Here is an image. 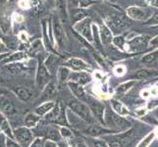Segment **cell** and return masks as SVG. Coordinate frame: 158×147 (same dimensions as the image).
<instances>
[{
  "label": "cell",
  "instance_id": "24",
  "mask_svg": "<svg viewBox=\"0 0 158 147\" xmlns=\"http://www.w3.org/2000/svg\"><path fill=\"white\" fill-rule=\"evenodd\" d=\"M46 137L48 139L53 141H59L61 139V133H59L56 129L49 128L46 132Z\"/></svg>",
  "mask_w": 158,
  "mask_h": 147
},
{
  "label": "cell",
  "instance_id": "13",
  "mask_svg": "<svg viewBox=\"0 0 158 147\" xmlns=\"http://www.w3.org/2000/svg\"><path fill=\"white\" fill-rule=\"evenodd\" d=\"M112 133L111 129H107L103 127L97 126V125H92V126H90L88 129H86V133L94 135V137L100 135V134H105V133Z\"/></svg>",
  "mask_w": 158,
  "mask_h": 147
},
{
  "label": "cell",
  "instance_id": "4",
  "mask_svg": "<svg viewBox=\"0 0 158 147\" xmlns=\"http://www.w3.org/2000/svg\"><path fill=\"white\" fill-rule=\"evenodd\" d=\"M108 23L110 25L111 29L116 31H121L125 29H127L130 26V23L128 22V20L122 15L116 16V17H112L108 21Z\"/></svg>",
  "mask_w": 158,
  "mask_h": 147
},
{
  "label": "cell",
  "instance_id": "52",
  "mask_svg": "<svg viewBox=\"0 0 158 147\" xmlns=\"http://www.w3.org/2000/svg\"><path fill=\"white\" fill-rule=\"evenodd\" d=\"M0 147H5L4 145V137L0 135Z\"/></svg>",
  "mask_w": 158,
  "mask_h": 147
},
{
  "label": "cell",
  "instance_id": "54",
  "mask_svg": "<svg viewBox=\"0 0 158 147\" xmlns=\"http://www.w3.org/2000/svg\"><path fill=\"white\" fill-rule=\"evenodd\" d=\"M154 133H155V137H158V128L156 129V130H155Z\"/></svg>",
  "mask_w": 158,
  "mask_h": 147
},
{
  "label": "cell",
  "instance_id": "23",
  "mask_svg": "<svg viewBox=\"0 0 158 147\" xmlns=\"http://www.w3.org/2000/svg\"><path fill=\"white\" fill-rule=\"evenodd\" d=\"M148 39V36H138L134 39L132 41H130V44L135 48H139L141 46H145Z\"/></svg>",
  "mask_w": 158,
  "mask_h": 147
},
{
  "label": "cell",
  "instance_id": "40",
  "mask_svg": "<svg viewBox=\"0 0 158 147\" xmlns=\"http://www.w3.org/2000/svg\"><path fill=\"white\" fill-rule=\"evenodd\" d=\"M115 74L118 76H122L125 74V68L123 66H118L115 68Z\"/></svg>",
  "mask_w": 158,
  "mask_h": 147
},
{
  "label": "cell",
  "instance_id": "9",
  "mask_svg": "<svg viewBox=\"0 0 158 147\" xmlns=\"http://www.w3.org/2000/svg\"><path fill=\"white\" fill-rule=\"evenodd\" d=\"M49 80V74L47 73V71L44 66L40 65L39 67V72H37V77H36V83L39 88H43Z\"/></svg>",
  "mask_w": 158,
  "mask_h": 147
},
{
  "label": "cell",
  "instance_id": "31",
  "mask_svg": "<svg viewBox=\"0 0 158 147\" xmlns=\"http://www.w3.org/2000/svg\"><path fill=\"white\" fill-rule=\"evenodd\" d=\"M69 77H70V72H69V70L67 68L61 67V68L59 69L58 78H59V81H60V83H63V81L66 80Z\"/></svg>",
  "mask_w": 158,
  "mask_h": 147
},
{
  "label": "cell",
  "instance_id": "8",
  "mask_svg": "<svg viewBox=\"0 0 158 147\" xmlns=\"http://www.w3.org/2000/svg\"><path fill=\"white\" fill-rule=\"evenodd\" d=\"M89 24L90 21L89 19H85L84 21L80 22V23L76 26V30H77L81 35H83L85 37H86L89 40H91V34L89 30Z\"/></svg>",
  "mask_w": 158,
  "mask_h": 147
},
{
  "label": "cell",
  "instance_id": "39",
  "mask_svg": "<svg viewBox=\"0 0 158 147\" xmlns=\"http://www.w3.org/2000/svg\"><path fill=\"white\" fill-rule=\"evenodd\" d=\"M31 147H43V140L40 138H37L34 141V143L31 145Z\"/></svg>",
  "mask_w": 158,
  "mask_h": 147
},
{
  "label": "cell",
  "instance_id": "45",
  "mask_svg": "<svg viewBox=\"0 0 158 147\" xmlns=\"http://www.w3.org/2000/svg\"><path fill=\"white\" fill-rule=\"evenodd\" d=\"M150 96V91L149 90H143L141 91V97H143V98H148Z\"/></svg>",
  "mask_w": 158,
  "mask_h": 147
},
{
  "label": "cell",
  "instance_id": "50",
  "mask_svg": "<svg viewBox=\"0 0 158 147\" xmlns=\"http://www.w3.org/2000/svg\"><path fill=\"white\" fill-rule=\"evenodd\" d=\"M150 45L151 46H158V36H156L155 39H153L150 41Z\"/></svg>",
  "mask_w": 158,
  "mask_h": 147
},
{
  "label": "cell",
  "instance_id": "20",
  "mask_svg": "<svg viewBox=\"0 0 158 147\" xmlns=\"http://www.w3.org/2000/svg\"><path fill=\"white\" fill-rule=\"evenodd\" d=\"M56 92V86H55V84L53 83V81H51V83H49L47 85L45 89L43 90V93H42V99H47V98H50L52 96H54V94H55Z\"/></svg>",
  "mask_w": 158,
  "mask_h": 147
},
{
  "label": "cell",
  "instance_id": "33",
  "mask_svg": "<svg viewBox=\"0 0 158 147\" xmlns=\"http://www.w3.org/2000/svg\"><path fill=\"white\" fill-rule=\"evenodd\" d=\"M89 14V12H85V10H77L76 12L74 13V15H73V18H74V20L75 21H79V20H81V19H83L85 16H86Z\"/></svg>",
  "mask_w": 158,
  "mask_h": 147
},
{
  "label": "cell",
  "instance_id": "57",
  "mask_svg": "<svg viewBox=\"0 0 158 147\" xmlns=\"http://www.w3.org/2000/svg\"><path fill=\"white\" fill-rule=\"evenodd\" d=\"M0 1H1V0H0ZM2 1H4V0H2Z\"/></svg>",
  "mask_w": 158,
  "mask_h": 147
},
{
  "label": "cell",
  "instance_id": "30",
  "mask_svg": "<svg viewBox=\"0 0 158 147\" xmlns=\"http://www.w3.org/2000/svg\"><path fill=\"white\" fill-rule=\"evenodd\" d=\"M135 84V80H129L127 83H124L122 84H120L117 88V92H120V93H123V92H126L128 89H130L132 86Z\"/></svg>",
  "mask_w": 158,
  "mask_h": 147
},
{
  "label": "cell",
  "instance_id": "2",
  "mask_svg": "<svg viewBox=\"0 0 158 147\" xmlns=\"http://www.w3.org/2000/svg\"><path fill=\"white\" fill-rule=\"evenodd\" d=\"M104 123L107 125L108 127H115V128H124V127H128L130 126L129 122L127 120H125L124 118H122L118 114L112 112L111 110L106 111L105 115H104Z\"/></svg>",
  "mask_w": 158,
  "mask_h": 147
},
{
  "label": "cell",
  "instance_id": "34",
  "mask_svg": "<svg viewBox=\"0 0 158 147\" xmlns=\"http://www.w3.org/2000/svg\"><path fill=\"white\" fill-rule=\"evenodd\" d=\"M60 133H61V135H62L63 137L68 138V137H72V132H71V130L68 128H66V127L61 128V129H60Z\"/></svg>",
  "mask_w": 158,
  "mask_h": 147
},
{
  "label": "cell",
  "instance_id": "27",
  "mask_svg": "<svg viewBox=\"0 0 158 147\" xmlns=\"http://www.w3.org/2000/svg\"><path fill=\"white\" fill-rule=\"evenodd\" d=\"M155 137H155V133H154V132L150 133L149 134L146 135V137L140 141V142L138 144L137 147H148L149 144H151V142L153 141V139H154Z\"/></svg>",
  "mask_w": 158,
  "mask_h": 147
},
{
  "label": "cell",
  "instance_id": "17",
  "mask_svg": "<svg viewBox=\"0 0 158 147\" xmlns=\"http://www.w3.org/2000/svg\"><path fill=\"white\" fill-rule=\"evenodd\" d=\"M16 93H17L20 99L23 101L30 100L32 96V91L28 88H18L16 89Z\"/></svg>",
  "mask_w": 158,
  "mask_h": 147
},
{
  "label": "cell",
  "instance_id": "28",
  "mask_svg": "<svg viewBox=\"0 0 158 147\" xmlns=\"http://www.w3.org/2000/svg\"><path fill=\"white\" fill-rule=\"evenodd\" d=\"M0 128H1V129L3 130V132L6 133L7 135H9L10 137H13V134H12V132H11V129L9 127V124L8 122L5 120V118L3 116L0 115Z\"/></svg>",
  "mask_w": 158,
  "mask_h": 147
},
{
  "label": "cell",
  "instance_id": "12",
  "mask_svg": "<svg viewBox=\"0 0 158 147\" xmlns=\"http://www.w3.org/2000/svg\"><path fill=\"white\" fill-rule=\"evenodd\" d=\"M69 88H70L71 90H72L73 93L78 98H80V99H85V90L83 88V86H81V84L76 83V81H70Z\"/></svg>",
  "mask_w": 158,
  "mask_h": 147
},
{
  "label": "cell",
  "instance_id": "26",
  "mask_svg": "<svg viewBox=\"0 0 158 147\" xmlns=\"http://www.w3.org/2000/svg\"><path fill=\"white\" fill-rule=\"evenodd\" d=\"M154 74L150 72V71H148V70H139L138 71L137 73H135L133 75V77L134 79H137V80H146V79H148L150 78L151 76H153Z\"/></svg>",
  "mask_w": 158,
  "mask_h": 147
},
{
  "label": "cell",
  "instance_id": "14",
  "mask_svg": "<svg viewBox=\"0 0 158 147\" xmlns=\"http://www.w3.org/2000/svg\"><path fill=\"white\" fill-rule=\"evenodd\" d=\"M111 103H112L113 109L115 110V112L118 114V115H120V116H127V115H129V110L122 104L121 102H119L118 100L113 99L111 101Z\"/></svg>",
  "mask_w": 158,
  "mask_h": 147
},
{
  "label": "cell",
  "instance_id": "48",
  "mask_svg": "<svg viewBox=\"0 0 158 147\" xmlns=\"http://www.w3.org/2000/svg\"><path fill=\"white\" fill-rule=\"evenodd\" d=\"M81 6H88L91 3V0H80Z\"/></svg>",
  "mask_w": 158,
  "mask_h": 147
},
{
  "label": "cell",
  "instance_id": "53",
  "mask_svg": "<svg viewBox=\"0 0 158 147\" xmlns=\"http://www.w3.org/2000/svg\"><path fill=\"white\" fill-rule=\"evenodd\" d=\"M77 147H86V146L85 144H83V143H80V144L77 145Z\"/></svg>",
  "mask_w": 158,
  "mask_h": 147
},
{
  "label": "cell",
  "instance_id": "10",
  "mask_svg": "<svg viewBox=\"0 0 158 147\" xmlns=\"http://www.w3.org/2000/svg\"><path fill=\"white\" fill-rule=\"evenodd\" d=\"M70 78L72 81H76L80 84H85L90 81L91 77L88 73H72L70 74Z\"/></svg>",
  "mask_w": 158,
  "mask_h": 147
},
{
  "label": "cell",
  "instance_id": "47",
  "mask_svg": "<svg viewBox=\"0 0 158 147\" xmlns=\"http://www.w3.org/2000/svg\"><path fill=\"white\" fill-rule=\"evenodd\" d=\"M5 51H7V48H6V45L4 44V43L0 40V53H2V52H5Z\"/></svg>",
  "mask_w": 158,
  "mask_h": 147
},
{
  "label": "cell",
  "instance_id": "3",
  "mask_svg": "<svg viewBox=\"0 0 158 147\" xmlns=\"http://www.w3.org/2000/svg\"><path fill=\"white\" fill-rule=\"evenodd\" d=\"M15 137L23 146H28L32 139V134L27 128H20L15 130Z\"/></svg>",
  "mask_w": 158,
  "mask_h": 147
},
{
  "label": "cell",
  "instance_id": "35",
  "mask_svg": "<svg viewBox=\"0 0 158 147\" xmlns=\"http://www.w3.org/2000/svg\"><path fill=\"white\" fill-rule=\"evenodd\" d=\"M92 146L94 147H109V145L106 142L99 139H94V142H92Z\"/></svg>",
  "mask_w": 158,
  "mask_h": 147
},
{
  "label": "cell",
  "instance_id": "37",
  "mask_svg": "<svg viewBox=\"0 0 158 147\" xmlns=\"http://www.w3.org/2000/svg\"><path fill=\"white\" fill-rule=\"evenodd\" d=\"M18 4L22 9H29L31 7L30 0H20Z\"/></svg>",
  "mask_w": 158,
  "mask_h": 147
},
{
  "label": "cell",
  "instance_id": "41",
  "mask_svg": "<svg viewBox=\"0 0 158 147\" xmlns=\"http://www.w3.org/2000/svg\"><path fill=\"white\" fill-rule=\"evenodd\" d=\"M19 39L22 41H24V42L28 41V35L26 34V31H21L20 32V34H19Z\"/></svg>",
  "mask_w": 158,
  "mask_h": 147
},
{
  "label": "cell",
  "instance_id": "16",
  "mask_svg": "<svg viewBox=\"0 0 158 147\" xmlns=\"http://www.w3.org/2000/svg\"><path fill=\"white\" fill-rule=\"evenodd\" d=\"M55 104H54L53 102H46L44 104L40 105V107L36 108L35 110V113L37 114L39 116H43V115H46L47 113H49L52 109L54 108Z\"/></svg>",
  "mask_w": 158,
  "mask_h": 147
},
{
  "label": "cell",
  "instance_id": "29",
  "mask_svg": "<svg viewBox=\"0 0 158 147\" xmlns=\"http://www.w3.org/2000/svg\"><path fill=\"white\" fill-rule=\"evenodd\" d=\"M157 58H158V50L152 52L150 54H148V55H145L143 59H141V62L145 63V64L152 63L153 61H155Z\"/></svg>",
  "mask_w": 158,
  "mask_h": 147
},
{
  "label": "cell",
  "instance_id": "55",
  "mask_svg": "<svg viewBox=\"0 0 158 147\" xmlns=\"http://www.w3.org/2000/svg\"><path fill=\"white\" fill-rule=\"evenodd\" d=\"M74 3L75 4H78V0H74Z\"/></svg>",
  "mask_w": 158,
  "mask_h": 147
},
{
  "label": "cell",
  "instance_id": "21",
  "mask_svg": "<svg viewBox=\"0 0 158 147\" xmlns=\"http://www.w3.org/2000/svg\"><path fill=\"white\" fill-rule=\"evenodd\" d=\"M6 69L10 74L12 75H18L21 73V71L23 70V65L21 63H13V64H8L5 66Z\"/></svg>",
  "mask_w": 158,
  "mask_h": 147
},
{
  "label": "cell",
  "instance_id": "18",
  "mask_svg": "<svg viewBox=\"0 0 158 147\" xmlns=\"http://www.w3.org/2000/svg\"><path fill=\"white\" fill-rule=\"evenodd\" d=\"M100 32H101V40L104 44H109L112 40V34L110 30H109L106 26L104 25H101V28H100Z\"/></svg>",
  "mask_w": 158,
  "mask_h": 147
},
{
  "label": "cell",
  "instance_id": "46",
  "mask_svg": "<svg viewBox=\"0 0 158 147\" xmlns=\"http://www.w3.org/2000/svg\"><path fill=\"white\" fill-rule=\"evenodd\" d=\"M44 147H58V145H56V143L52 142V141H46Z\"/></svg>",
  "mask_w": 158,
  "mask_h": 147
},
{
  "label": "cell",
  "instance_id": "49",
  "mask_svg": "<svg viewBox=\"0 0 158 147\" xmlns=\"http://www.w3.org/2000/svg\"><path fill=\"white\" fill-rule=\"evenodd\" d=\"M149 91H150V94L151 95H153V96L158 95V88H152Z\"/></svg>",
  "mask_w": 158,
  "mask_h": 147
},
{
  "label": "cell",
  "instance_id": "56",
  "mask_svg": "<svg viewBox=\"0 0 158 147\" xmlns=\"http://www.w3.org/2000/svg\"><path fill=\"white\" fill-rule=\"evenodd\" d=\"M110 1H112V2H115V1H116V0H110Z\"/></svg>",
  "mask_w": 158,
  "mask_h": 147
},
{
  "label": "cell",
  "instance_id": "25",
  "mask_svg": "<svg viewBox=\"0 0 158 147\" xmlns=\"http://www.w3.org/2000/svg\"><path fill=\"white\" fill-rule=\"evenodd\" d=\"M40 121V116L39 115H35V114H29L28 116L25 119V124L28 128L35 127L37 124V122Z\"/></svg>",
  "mask_w": 158,
  "mask_h": 147
},
{
  "label": "cell",
  "instance_id": "15",
  "mask_svg": "<svg viewBox=\"0 0 158 147\" xmlns=\"http://www.w3.org/2000/svg\"><path fill=\"white\" fill-rule=\"evenodd\" d=\"M68 64L71 67H73L74 69H80V70H88L90 69V66H89L88 64L85 63L83 60H80L77 58H72L68 61Z\"/></svg>",
  "mask_w": 158,
  "mask_h": 147
},
{
  "label": "cell",
  "instance_id": "22",
  "mask_svg": "<svg viewBox=\"0 0 158 147\" xmlns=\"http://www.w3.org/2000/svg\"><path fill=\"white\" fill-rule=\"evenodd\" d=\"M26 58V53L25 52H16L12 55H10V57L8 56V58H5L3 60V63H11V62H17V61H20V60Z\"/></svg>",
  "mask_w": 158,
  "mask_h": 147
},
{
  "label": "cell",
  "instance_id": "11",
  "mask_svg": "<svg viewBox=\"0 0 158 147\" xmlns=\"http://www.w3.org/2000/svg\"><path fill=\"white\" fill-rule=\"evenodd\" d=\"M0 30L3 34L7 35L11 31V22L6 13H0Z\"/></svg>",
  "mask_w": 158,
  "mask_h": 147
},
{
  "label": "cell",
  "instance_id": "1",
  "mask_svg": "<svg viewBox=\"0 0 158 147\" xmlns=\"http://www.w3.org/2000/svg\"><path fill=\"white\" fill-rule=\"evenodd\" d=\"M68 106L70 107L71 110L77 114L81 120H84L85 122L89 124H92L94 119H92L90 109L85 104H84L83 102H81L80 100H77V99H70L68 101Z\"/></svg>",
  "mask_w": 158,
  "mask_h": 147
},
{
  "label": "cell",
  "instance_id": "51",
  "mask_svg": "<svg viewBox=\"0 0 158 147\" xmlns=\"http://www.w3.org/2000/svg\"><path fill=\"white\" fill-rule=\"evenodd\" d=\"M148 3L153 5V6H158V0H149Z\"/></svg>",
  "mask_w": 158,
  "mask_h": 147
},
{
  "label": "cell",
  "instance_id": "43",
  "mask_svg": "<svg viewBox=\"0 0 158 147\" xmlns=\"http://www.w3.org/2000/svg\"><path fill=\"white\" fill-rule=\"evenodd\" d=\"M6 144H7V147H20V145L17 144L16 142H14L12 139H7Z\"/></svg>",
  "mask_w": 158,
  "mask_h": 147
},
{
  "label": "cell",
  "instance_id": "42",
  "mask_svg": "<svg viewBox=\"0 0 158 147\" xmlns=\"http://www.w3.org/2000/svg\"><path fill=\"white\" fill-rule=\"evenodd\" d=\"M24 17L20 14H14V21L17 22V23H23L24 22Z\"/></svg>",
  "mask_w": 158,
  "mask_h": 147
},
{
  "label": "cell",
  "instance_id": "7",
  "mask_svg": "<svg viewBox=\"0 0 158 147\" xmlns=\"http://www.w3.org/2000/svg\"><path fill=\"white\" fill-rule=\"evenodd\" d=\"M53 29H54V35H55V39L58 42L59 45L63 46L64 45V39H65V36H64V30L62 28L61 24L58 19H54V24H53Z\"/></svg>",
  "mask_w": 158,
  "mask_h": 147
},
{
  "label": "cell",
  "instance_id": "44",
  "mask_svg": "<svg viewBox=\"0 0 158 147\" xmlns=\"http://www.w3.org/2000/svg\"><path fill=\"white\" fill-rule=\"evenodd\" d=\"M149 24H158V13H156L153 17H152L149 22H148Z\"/></svg>",
  "mask_w": 158,
  "mask_h": 147
},
{
  "label": "cell",
  "instance_id": "5",
  "mask_svg": "<svg viewBox=\"0 0 158 147\" xmlns=\"http://www.w3.org/2000/svg\"><path fill=\"white\" fill-rule=\"evenodd\" d=\"M89 109L100 123H104V118H103L104 117V106L101 103L97 101H91L89 104Z\"/></svg>",
  "mask_w": 158,
  "mask_h": 147
},
{
  "label": "cell",
  "instance_id": "38",
  "mask_svg": "<svg viewBox=\"0 0 158 147\" xmlns=\"http://www.w3.org/2000/svg\"><path fill=\"white\" fill-rule=\"evenodd\" d=\"M113 42H114V44H115V45L121 47V46H123L125 40H124V39L122 36H117V37H115V39H113Z\"/></svg>",
  "mask_w": 158,
  "mask_h": 147
},
{
  "label": "cell",
  "instance_id": "6",
  "mask_svg": "<svg viewBox=\"0 0 158 147\" xmlns=\"http://www.w3.org/2000/svg\"><path fill=\"white\" fill-rule=\"evenodd\" d=\"M127 13L131 18L135 20H143L148 16V11L139 7H130L127 10Z\"/></svg>",
  "mask_w": 158,
  "mask_h": 147
},
{
  "label": "cell",
  "instance_id": "36",
  "mask_svg": "<svg viewBox=\"0 0 158 147\" xmlns=\"http://www.w3.org/2000/svg\"><path fill=\"white\" fill-rule=\"evenodd\" d=\"M92 29H94V42H95V46L100 49V41L98 39V34H97V30H96V27L94 26L92 27Z\"/></svg>",
  "mask_w": 158,
  "mask_h": 147
},
{
  "label": "cell",
  "instance_id": "32",
  "mask_svg": "<svg viewBox=\"0 0 158 147\" xmlns=\"http://www.w3.org/2000/svg\"><path fill=\"white\" fill-rule=\"evenodd\" d=\"M57 8L63 17L66 18V3H65V0H57Z\"/></svg>",
  "mask_w": 158,
  "mask_h": 147
},
{
  "label": "cell",
  "instance_id": "19",
  "mask_svg": "<svg viewBox=\"0 0 158 147\" xmlns=\"http://www.w3.org/2000/svg\"><path fill=\"white\" fill-rule=\"evenodd\" d=\"M1 111L7 116H12L16 113V109L15 106L13 105V103L11 101H4L2 103V106H1Z\"/></svg>",
  "mask_w": 158,
  "mask_h": 147
}]
</instances>
